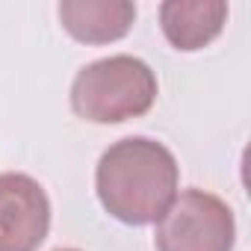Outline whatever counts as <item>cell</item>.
Segmentation results:
<instances>
[{
  "mask_svg": "<svg viewBox=\"0 0 251 251\" xmlns=\"http://www.w3.org/2000/svg\"><path fill=\"white\" fill-rule=\"evenodd\" d=\"M180 169L175 154L148 136L112 142L95 169V189L103 210L124 225L157 222L177 195Z\"/></svg>",
  "mask_w": 251,
  "mask_h": 251,
  "instance_id": "obj_1",
  "label": "cell"
},
{
  "mask_svg": "<svg viewBox=\"0 0 251 251\" xmlns=\"http://www.w3.org/2000/svg\"><path fill=\"white\" fill-rule=\"evenodd\" d=\"M157 100V74L130 53L83 65L71 83V109L92 124H118L145 115Z\"/></svg>",
  "mask_w": 251,
  "mask_h": 251,
  "instance_id": "obj_2",
  "label": "cell"
},
{
  "mask_svg": "<svg viewBox=\"0 0 251 251\" xmlns=\"http://www.w3.org/2000/svg\"><path fill=\"white\" fill-rule=\"evenodd\" d=\"M236 219L227 201L207 189H183L157 219V251H233Z\"/></svg>",
  "mask_w": 251,
  "mask_h": 251,
  "instance_id": "obj_3",
  "label": "cell"
},
{
  "mask_svg": "<svg viewBox=\"0 0 251 251\" xmlns=\"http://www.w3.org/2000/svg\"><path fill=\"white\" fill-rule=\"evenodd\" d=\"M50 230V201L39 180L0 175V251H39Z\"/></svg>",
  "mask_w": 251,
  "mask_h": 251,
  "instance_id": "obj_4",
  "label": "cell"
},
{
  "mask_svg": "<svg viewBox=\"0 0 251 251\" xmlns=\"http://www.w3.org/2000/svg\"><path fill=\"white\" fill-rule=\"evenodd\" d=\"M56 15L71 39L83 45H109L130 33L136 6L130 0H62Z\"/></svg>",
  "mask_w": 251,
  "mask_h": 251,
  "instance_id": "obj_5",
  "label": "cell"
},
{
  "mask_svg": "<svg viewBox=\"0 0 251 251\" xmlns=\"http://www.w3.org/2000/svg\"><path fill=\"white\" fill-rule=\"evenodd\" d=\"M227 3L225 0H166L160 6V27L163 36L175 50H201L227 24Z\"/></svg>",
  "mask_w": 251,
  "mask_h": 251,
  "instance_id": "obj_6",
  "label": "cell"
},
{
  "mask_svg": "<svg viewBox=\"0 0 251 251\" xmlns=\"http://www.w3.org/2000/svg\"><path fill=\"white\" fill-rule=\"evenodd\" d=\"M56 251H80V248H56Z\"/></svg>",
  "mask_w": 251,
  "mask_h": 251,
  "instance_id": "obj_7",
  "label": "cell"
}]
</instances>
